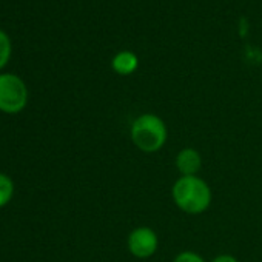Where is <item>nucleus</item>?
<instances>
[{
  "label": "nucleus",
  "mask_w": 262,
  "mask_h": 262,
  "mask_svg": "<svg viewBox=\"0 0 262 262\" xmlns=\"http://www.w3.org/2000/svg\"><path fill=\"white\" fill-rule=\"evenodd\" d=\"M174 205L187 214L205 213L213 199L210 185L199 176H181L171 187Z\"/></svg>",
  "instance_id": "nucleus-1"
},
{
  "label": "nucleus",
  "mask_w": 262,
  "mask_h": 262,
  "mask_svg": "<svg viewBox=\"0 0 262 262\" xmlns=\"http://www.w3.org/2000/svg\"><path fill=\"white\" fill-rule=\"evenodd\" d=\"M129 138L139 151L145 155H155L165 147L168 139V128L164 119L158 114L144 113L131 123Z\"/></svg>",
  "instance_id": "nucleus-2"
},
{
  "label": "nucleus",
  "mask_w": 262,
  "mask_h": 262,
  "mask_svg": "<svg viewBox=\"0 0 262 262\" xmlns=\"http://www.w3.org/2000/svg\"><path fill=\"white\" fill-rule=\"evenodd\" d=\"M28 102V90L16 74H0V111L16 114Z\"/></svg>",
  "instance_id": "nucleus-3"
},
{
  "label": "nucleus",
  "mask_w": 262,
  "mask_h": 262,
  "mask_svg": "<svg viewBox=\"0 0 262 262\" xmlns=\"http://www.w3.org/2000/svg\"><path fill=\"white\" fill-rule=\"evenodd\" d=\"M126 247L129 254L136 259H148L159 248V236L150 227H138L129 231Z\"/></svg>",
  "instance_id": "nucleus-4"
},
{
  "label": "nucleus",
  "mask_w": 262,
  "mask_h": 262,
  "mask_svg": "<svg viewBox=\"0 0 262 262\" xmlns=\"http://www.w3.org/2000/svg\"><path fill=\"white\" fill-rule=\"evenodd\" d=\"M174 165L181 176H198L202 168V156L198 150L187 147L176 155Z\"/></svg>",
  "instance_id": "nucleus-5"
},
{
  "label": "nucleus",
  "mask_w": 262,
  "mask_h": 262,
  "mask_svg": "<svg viewBox=\"0 0 262 262\" xmlns=\"http://www.w3.org/2000/svg\"><path fill=\"white\" fill-rule=\"evenodd\" d=\"M113 70L120 76H129L133 74L139 67V59L133 51H120L113 57L111 62Z\"/></svg>",
  "instance_id": "nucleus-6"
},
{
  "label": "nucleus",
  "mask_w": 262,
  "mask_h": 262,
  "mask_svg": "<svg viewBox=\"0 0 262 262\" xmlns=\"http://www.w3.org/2000/svg\"><path fill=\"white\" fill-rule=\"evenodd\" d=\"M13 194H14V184H13V181L7 174L0 173V208L5 207L11 201Z\"/></svg>",
  "instance_id": "nucleus-7"
},
{
  "label": "nucleus",
  "mask_w": 262,
  "mask_h": 262,
  "mask_svg": "<svg viewBox=\"0 0 262 262\" xmlns=\"http://www.w3.org/2000/svg\"><path fill=\"white\" fill-rule=\"evenodd\" d=\"M11 56V42L8 36L0 30V68H4Z\"/></svg>",
  "instance_id": "nucleus-8"
},
{
  "label": "nucleus",
  "mask_w": 262,
  "mask_h": 262,
  "mask_svg": "<svg viewBox=\"0 0 262 262\" xmlns=\"http://www.w3.org/2000/svg\"><path fill=\"white\" fill-rule=\"evenodd\" d=\"M173 262H207L199 253L191 251V250H185L176 254V257L173 259Z\"/></svg>",
  "instance_id": "nucleus-9"
},
{
  "label": "nucleus",
  "mask_w": 262,
  "mask_h": 262,
  "mask_svg": "<svg viewBox=\"0 0 262 262\" xmlns=\"http://www.w3.org/2000/svg\"><path fill=\"white\" fill-rule=\"evenodd\" d=\"M211 262H239L233 254H219Z\"/></svg>",
  "instance_id": "nucleus-10"
}]
</instances>
